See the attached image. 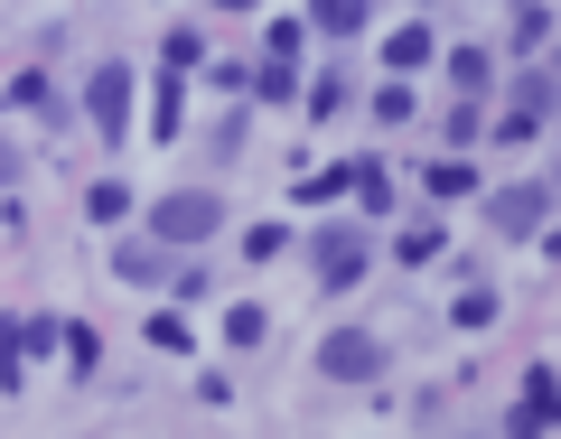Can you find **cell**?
<instances>
[{
	"label": "cell",
	"instance_id": "1",
	"mask_svg": "<svg viewBox=\"0 0 561 439\" xmlns=\"http://www.w3.org/2000/svg\"><path fill=\"white\" fill-rule=\"evenodd\" d=\"M225 224V206L206 197V187H179V197H160V243H206Z\"/></svg>",
	"mask_w": 561,
	"mask_h": 439
},
{
	"label": "cell",
	"instance_id": "2",
	"mask_svg": "<svg viewBox=\"0 0 561 439\" xmlns=\"http://www.w3.org/2000/svg\"><path fill=\"white\" fill-rule=\"evenodd\" d=\"M84 113H94V131L122 150V140H131V76H122V66H103V76L84 84Z\"/></svg>",
	"mask_w": 561,
	"mask_h": 439
},
{
	"label": "cell",
	"instance_id": "3",
	"mask_svg": "<svg viewBox=\"0 0 561 439\" xmlns=\"http://www.w3.org/2000/svg\"><path fill=\"white\" fill-rule=\"evenodd\" d=\"M375 365H383V346L365 337V327H337V337L319 346V374H337V383H365Z\"/></svg>",
	"mask_w": 561,
	"mask_h": 439
},
{
	"label": "cell",
	"instance_id": "4",
	"mask_svg": "<svg viewBox=\"0 0 561 439\" xmlns=\"http://www.w3.org/2000/svg\"><path fill=\"white\" fill-rule=\"evenodd\" d=\"M486 216H496L505 234H542V216H552V187H496V197H486Z\"/></svg>",
	"mask_w": 561,
	"mask_h": 439
},
{
	"label": "cell",
	"instance_id": "5",
	"mask_svg": "<svg viewBox=\"0 0 561 439\" xmlns=\"http://www.w3.org/2000/svg\"><path fill=\"white\" fill-rule=\"evenodd\" d=\"M20 365H28V319H0V393H20Z\"/></svg>",
	"mask_w": 561,
	"mask_h": 439
},
{
	"label": "cell",
	"instance_id": "6",
	"mask_svg": "<svg viewBox=\"0 0 561 439\" xmlns=\"http://www.w3.org/2000/svg\"><path fill=\"white\" fill-rule=\"evenodd\" d=\"M319 272H328V280L346 290V280L365 272V243H356V234H328V243H319Z\"/></svg>",
	"mask_w": 561,
	"mask_h": 439
},
{
	"label": "cell",
	"instance_id": "7",
	"mask_svg": "<svg viewBox=\"0 0 561 439\" xmlns=\"http://www.w3.org/2000/svg\"><path fill=\"white\" fill-rule=\"evenodd\" d=\"M225 337H234V346H262V337H272V309L234 300V309H225Z\"/></svg>",
	"mask_w": 561,
	"mask_h": 439
},
{
	"label": "cell",
	"instance_id": "8",
	"mask_svg": "<svg viewBox=\"0 0 561 439\" xmlns=\"http://www.w3.org/2000/svg\"><path fill=\"white\" fill-rule=\"evenodd\" d=\"M179 76H160V103H150V140H179Z\"/></svg>",
	"mask_w": 561,
	"mask_h": 439
},
{
	"label": "cell",
	"instance_id": "9",
	"mask_svg": "<svg viewBox=\"0 0 561 439\" xmlns=\"http://www.w3.org/2000/svg\"><path fill=\"white\" fill-rule=\"evenodd\" d=\"M383 57H393L402 76H412V66H431V28H393V47H383Z\"/></svg>",
	"mask_w": 561,
	"mask_h": 439
},
{
	"label": "cell",
	"instance_id": "10",
	"mask_svg": "<svg viewBox=\"0 0 561 439\" xmlns=\"http://www.w3.org/2000/svg\"><path fill=\"white\" fill-rule=\"evenodd\" d=\"M449 84H459V94H486V57L478 47H449Z\"/></svg>",
	"mask_w": 561,
	"mask_h": 439
},
{
	"label": "cell",
	"instance_id": "11",
	"mask_svg": "<svg viewBox=\"0 0 561 439\" xmlns=\"http://www.w3.org/2000/svg\"><path fill=\"white\" fill-rule=\"evenodd\" d=\"M84 206H94V224H122V216H131V187H122V178H103Z\"/></svg>",
	"mask_w": 561,
	"mask_h": 439
},
{
	"label": "cell",
	"instance_id": "12",
	"mask_svg": "<svg viewBox=\"0 0 561 439\" xmlns=\"http://www.w3.org/2000/svg\"><path fill=\"white\" fill-rule=\"evenodd\" d=\"M309 20H319V28H337V38H346V28H365V0H319Z\"/></svg>",
	"mask_w": 561,
	"mask_h": 439
},
{
	"label": "cell",
	"instance_id": "13",
	"mask_svg": "<svg viewBox=\"0 0 561 439\" xmlns=\"http://www.w3.org/2000/svg\"><path fill=\"white\" fill-rule=\"evenodd\" d=\"M542 38H552V10H542V0H524V10H515V47H542Z\"/></svg>",
	"mask_w": 561,
	"mask_h": 439
},
{
	"label": "cell",
	"instance_id": "14",
	"mask_svg": "<svg viewBox=\"0 0 561 439\" xmlns=\"http://www.w3.org/2000/svg\"><path fill=\"white\" fill-rule=\"evenodd\" d=\"M542 420H552V402L524 393V402H515V420H505V439H542Z\"/></svg>",
	"mask_w": 561,
	"mask_h": 439
},
{
	"label": "cell",
	"instance_id": "15",
	"mask_svg": "<svg viewBox=\"0 0 561 439\" xmlns=\"http://www.w3.org/2000/svg\"><path fill=\"white\" fill-rule=\"evenodd\" d=\"M10 103H20V113H57V94H47V76H20V84H10Z\"/></svg>",
	"mask_w": 561,
	"mask_h": 439
},
{
	"label": "cell",
	"instance_id": "16",
	"mask_svg": "<svg viewBox=\"0 0 561 439\" xmlns=\"http://www.w3.org/2000/svg\"><path fill=\"white\" fill-rule=\"evenodd\" d=\"M431 197H468V160H440V169H431Z\"/></svg>",
	"mask_w": 561,
	"mask_h": 439
},
{
	"label": "cell",
	"instance_id": "17",
	"mask_svg": "<svg viewBox=\"0 0 561 439\" xmlns=\"http://www.w3.org/2000/svg\"><path fill=\"white\" fill-rule=\"evenodd\" d=\"M459 327H496V290H468V300H459Z\"/></svg>",
	"mask_w": 561,
	"mask_h": 439
},
{
	"label": "cell",
	"instance_id": "18",
	"mask_svg": "<svg viewBox=\"0 0 561 439\" xmlns=\"http://www.w3.org/2000/svg\"><path fill=\"white\" fill-rule=\"evenodd\" d=\"M552 103V76H515V113H542Z\"/></svg>",
	"mask_w": 561,
	"mask_h": 439
},
{
	"label": "cell",
	"instance_id": "19",
	"mask_svg": "<svg viewBox=\"0 0 561 439\" xmlns=\"http://www.w3.org/2000/svg\"><path fill=\"white\" fill-rule=\"evenodd\" d=\"M216 10H253V0H216Z\"/></svg>",
	"mask_w": 561,
	"mask_h": 439
}]
</instances>
